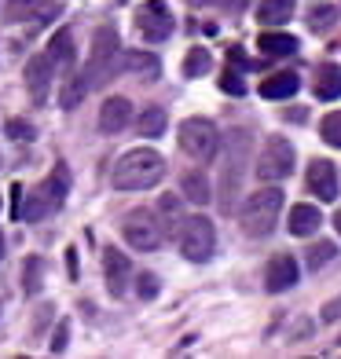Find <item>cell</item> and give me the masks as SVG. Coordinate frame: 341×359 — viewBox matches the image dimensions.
<instances>
[{
	"label": "cell",
	"mask_w": 341,
	"mask_h": 359,
	"mask_svg": "<svg viewBox=\"0 0 341 359\" xmlns=\"http://www.w3.org/2000/svg\"><path fill=\"white\" fill-rule=\"evenodd\" d=\"M161 176H166V158H161L158 151H151V147H136V151L121 154L114 172H110L118 191H147Z\"/></svg>",
	"instance_id": "1"
},
{
	"label": "cell",
	"mask_w": 341,
	"mask_h": 359,
	"mask_svg": "<svg viewBox=\"0 0 341 359\" xmlns=\"http://www.w3.org/2000/svg\"><path fill=\"white\" fill-rule=\"evenodd\" d=\"M246 158H250V133L235 128L227 136V151H224V169H220V184H217V202L220 213H232L235 198L242 191V172H246Z\"/></svg>",
	"instance_id": "2"
},
{
	"label": "cell",
	"mask_w": 341,
	"mask_h": 359,
	"mask_svg": "<svg viewBox=\"0 0 341 359\" xmlns=\"http://www.w3.org/2000/svg\"><path fill=\"white\" fill-rule=\"evenodd\" d=\"M279 213H283V191L279 187H261L253 191L246 205H242V231L250 238H268L279 224Z\"/></svg>",
	"instance_id": "3"
},
{
	"label": "cell",
	"mask_w": 341,
	"mask_h": 359,
	"mask_svg": "<svg viewBox=\"0 0 341 359\" xmlns=\"http://www.w3.org/2000/svg\"><path fill=\"white\" fill-rule=\"evenodd\" d=\"M121 70V52H118V34H114L110 26H103L100 34H95L92 41V59H88V85H107V81H114V74Z\"/></svg>",
	"instance_id": "4"
},
{
	"label": "cell",
	"mask_w": 341,
	"mask_h": 359,
	"mask_svg": "<svg viewBox=\"0 0 341 359\" xmlns=\"http://www.w3.org/2000/svg\"><path fill=\"white\" fill-rule=\"evenodd\" d=\"M294 143H290L286 136H268L261 154H257V176L265 180V184H279V180H286L290 172H294Z\"/></svg>",
	"instance_id": "5"
},
{
	"label": "cell",
	"mask_w": 341,
	"mask_h": 359,
	"mask_svg": "<svg viewBox=\"0 0 341 359\" xmlns=\"http://www.w3.org/2000/svg\"><path fill=\"white\" fill-rule=\"evenodd\" d=\"M176 238H180V253L187 260H194V264L209 260L213 250H217V231H213V224H209L206 217H184Z\"/></svg>",
	"instance_id": "6"
},
{
	"label": "cell",
	"mask_w": 341,
	"mask_h": 359,
	"mask_svg": "<svg viewBox=\"0 0 341 359\" xmlns=\"http://www.w3.org/2000/svg\"><path fill=\"white\" fill-rule=\"evenodd\" d=\"M217 143H220V133L209 118H187L180 125V151L194 161H209L217 154Z\"/></svg>",
	"instance_id": "7"
},
{
	"label": "cell",
	"mask_w": 341,
	"mask_h": 359,
	"mask_svg": "<svg viewBox=\"0 0 341 359\" xmlns=\"http://www.w3.org/2000/svg\"><path fill=\"white\" fill-rule=\"evenodd\" d=\"M67 194H70V172H67V165H55L52 176H48L44 184L37 187L34 205L26 209V217H29V220H41V217H48V213H55V209L67 202Z\"/></svg>",
	"instance_id": "8"
},
{
	"label": "cell",
	"mask_w": 341,
	"mask_h": 359,
	"mask_svg": "<svg viewBox=\"0 0 341 359\" xmlns=\"http://www.w3.org/2000/svg\"><path fill=\"white\" fill-rule=\"evenodd\" d=\"M121 235L128 238V246L140 250V253L161 246V227H158V217L151 213V209H133L121 224Z\"/></svg>",
	"instance_id": "9"
},
{
	"label": "cell",
	"mask_w": 341,
	"mask_h": 359,
	"mask_svg": "<svg viewBox=\"0 0 341 359\" xmlns=\"http://www.w3.org/2000/svg\"><path fill=\"white\" fill-rule=\"evenodd\" d=\"M136 29L147 41H166L173 34V11L166 0H147V4H140L136 11Z\"/></svg>",
	"instance_id": "10"
},
{
	"label": "cell",
	"mask_w": 341,
	"mask_h": 359,
	"mask_svg": "<svg viewBox=\"0 0 341 359\" xmlns=\"http://www.w3.org/2000/svg\"><path fill=\"white\" fill-rule=\"evenodd\" d=\"M8 22H48L59 15L55 0H8Z\"/></svg>",
	"instance_id": "11"
},
{
	"label": "cell",
	"mask_w": 341,
	"mask_h": 359,
	"mask_svg": "<svg viewBox=\"0 0 341 359\" xmlns=\"http://www.w3.org/2000/svg\"><path fill=\"white\" fill-rule=\"evenodd\" d=\"M297 275H301L297 260L290 257V253H279V257L268 260L265 286H268V293H283V290H290V286H297Z\"/></svg>",
	"instance_id": "12"
},
{
	"label": "cell",
	"mask_w": 341,
	"mask_h": 359,
	"mask_svg": "<svg viewBox=\"0 0 341 359\" xmlns=\"http://www.w3.org/2000/svg\"><path fill=\"white\" fill-rule=\"evenodd\" d=\"M308 191H312L319 202H334V198H337V172H334V161L316 158L312 165H308Z\"/></svg>",
	"instance_id": "13"
},
{
	"label": "cell",
	"mask_w": 341,
	"mask_h": 359,
	"mask_svg": "<svg viewBox=\"0 0 341 359\" xmlns=\"http://www.w3.org/2000/svg\"><path fill=\"white\" fill-rule=\"evenodd\" d=\"M103 271H107V290L110 297H121L125 286H128V257L118 253L114 246L103 250Z\"/></svg>",
	"instance_id": "14"
},
{
	"label": "cell",
	"mask_w": 341,
	"mask_h": 359,
	"mask_svg": "<svg viewBox=\"0 0 341 359\" xmlns=\"http://www.w3.org/2000/svg\"><path fill=\"white\" fill-rule=\"evenodd\" d=\"M128 118H133V103L121 100V95H114V100H107L100 107V133H107V136L121 133V128L128 125Z\"/></svg>",
	"instance_id": "15"
},
{
	"label": "cell",
	"mask_w": 341,
	"mask_h": 359,
	"mask_svg": "<svg viewBox=\"0 0 341 359\" xmlns=\"http://www.w3.org/2000/svg\"><path fill=\"white\" fill-rule=\"evenodd\" d=\"M48 81H52V62H48V55H34L26 62V88L34 95V103H44Z\"/></svg>",
	"instance_id": "16"
},
{
	"label": "cell",
	"mask_w": 341,
	"mask_h": 359,
	"mask_svg": "<svg viewBox=\"0 0 341 359\" xmlns=\"http://www.w3.org/2000/svg\"><path fill=\"white\" fill-rule=\"evenodd\" d=\"M316 100H323V103L341 100V67L337 62H323L316 70Z\"/></svg>",
	"instance_id": "17"
},
{
	"label": "cell",
	"mask_w": 341,
	"mask_h": 359,
	"mask_svg": "<svg viewBox=\"0 0 341 359\" xmlns=\"http://www.w3.org/2000/svg\"><path fill=\"white\" fill-rule=\"evenodd\" d=\"M301 88V77L297 74H290V70H279V74H272L261 81V95L265 100H290Z\"/></svg>",
	"instance_id": "18"
},
{
	"label": "cell",
	"mask_w": 341,
	"mask_h": 359,
	"mask_svg": "<svg viewBox=\"0 0 341 359\" xmlns=\"http://www.w3.org/2000/svg\"><path fill=\"white\" fill-rule=\"evenodd\" d=\"M319 224H323V217H319V209L316 205H294L290 209V220H286V227H290V235H316L319 231Z\"/></svg>",
	"instance_id": "19"
},
{
	"label": "cell",
	"mask_w": 341,
	"mask_h": 359,
	"mask_svg": "<svg viewBox=\"0 0 341 359\" xmlns=\"http://www.w3.org/2000/svg\"><path fill=\"white\" fill-rule=\"evenodd\" d=\"M158 227H161V238L166 235H176L180 231V224H184V209H180V198L176 194H166V198L158 202Z\"/></svg>",
	"instance_id": "20"
},
{
	"label": "cell",
	"mask_w": 341,
	"mask_h": 359,
	"mask_svg": "<svg viewBox=\"0 0 341 359\" xmlns=\"http://www.w3.org/2000/svg\"><path fill=\"white\" fill-rule=\"evenodd\" d=\"M48 62H52V67H62V70H70L74 67V34L70 29H59V34L48 41Z\"/></svg>",
	"instance_id": "21"
},
{
	"label": "cell",
	"mask_w": 341,
	"mask_h": 359,
	"mask_svg": "<svg viewBox=\"0 0 341 359\" xmlns=\"http://www.w3.org/2000/svg\"><path fill=\"white\" fill-rule=\"evenodd\" d=\"M290 15H294V0H261V8H257V22L283 26Z\"/></svg>",
	"instance_id": "22"
},
{
	"label": "cell",
	"mask_w": 341,
	"mask_h": 359,
	"mask_svg": "<svg viewBox=\"0 0 341 359\" xmlns=\"http://www.w3.org/2000/svg\"><path fill=\"white\" fill-rule=\"evenodd\" d=\"M257 48H261L265 55H294L301 44H297V37H290V34H272L268 29V34L257 37Z\"/></svg>",
	"instance_id": "23"
},
{
	"label": "cell",
	"mask_w": 341,
	"mask_h": 359,
	"mask_svg": "<svg viewBox=\"0 0 341 359\" xmlns=\"http://www.w3.org/2000/svg\"><path fill=\"white\" fill-rule=\"evenodd\" d=\"M180 187H184V194H187V202H194V205H206L209 198H213V191H209V180H206V176H202L199 169L184 172Z\"/></svg>",
	"instance_id": "24"
},
{
	"label": "cell",
	"mask_w": 341,
	"mask_h": 359,
	"mask_svg": "<svg viewBox=\"0 0 341 359\" xmlns=\"http://www.w3.org/2000/svg\"><path fill=\"white\" fill-rule=\"evenodd\" d=\"M121 70H133V74H143V77H158L161 62L151 52H128V55H121Z\"/></svg>",
	"instance_id": "25"
},
{
	"label": "cell",
	"mask_w": 341,
	"mask_h": 359,
	"mask_svg": "<svg viewBox=\"0 0 341 359\" xmlns=\"http://www.w3.org/2000/svg\"><path fill=\"white\" fill-rule=\"evenodd\" d=\"M334 26H337V8L334 4H316L308 11V29H312V34H330Z\"/></svg>",
	"instance_id": "26"
},
{
	"label": "cell",
	"mask_w": 341,
	"mask_h": 359,
	"mask_svg": "<svg viewBox=\"0 0 341 359\" xmlns=\"http://www.w3.org/2000/svg\"><path fill=\"white\" fill-rule=\"evenodd\" d=\"M88 88H92V85H88V77H85V74H74V77L67 81V85H62V95H59V103L67 107V110H74V107H77V103H81V100H85V95H88Z\"/></svg>",
	"instance_id": "27"
},
{
	"label": "cell",
	"mask_w": 341,
	"mask_h": 359,
	"mask_svg": "<svg viewBox=\"0 0 341 359\" xmlns=\"http://www.w3.org/2000/svg\"><path fill=\"white\" fill-rule=\"evenodd\" d=\"M166 110H161V107H147V110H143L140 114V121H136V128H140V136H161V133H166Z\"/></svg>",
	"instance_id": "28"
},
{
	"label": "cell",
	"mask_w": 341,
	"mask_h": 359,
	"mask_svg": "<svg viewBox=\"0 0 341 359\" xmlns=\"http://www.w3.org/2000/svg\"><path fill=\"white\" fill-rule=\"evenodd\" d=\"M334 257H337V246H334V242H316V246L305 250V260H308V268H312V271H319L323 264H330Z\"/></svg>",
	"instance_id": "29"
},
{
	"label": "cell",
	"mask_w": 341,
	"mask_h": 359,
	"mask_svg": "<svg viewBox=\"0 0 341 359\" xmlns=\"http://www.w3.org/2000/svg\"><path fill=\"white\" fill-rule=\"evenodd\" d=\"M209 67H213V59H209L206 48H191L187 59H184V77H202Z\"/></svg>",
	"instance_id": "30"
},
{
	"label": "cell",
	"mask_w": 341,
	"mask_h": 359,
	"mask_svg": "<svg viewBox=\"0 0 341 359\" xmlns=\"http://www.w3.org/2000/svg\"><path fill=\"white\" fill-rule=\"evenodd\" d=\"M319 136L327 140L330 147H337V151H341V110H334V114H327V118H323Z\"/></svg>",
	"instance_id": "31"
},
{
	"label": "cell",
	"mask_w": 341,
	"mask_h": 359,
	"mask_svg": "<svg viewBox=\"0 0 341 359\" xmlns=\"http://www.w3.org/2000/svg\"><path fill=\"white\" fill-rule=\"evenodd\" d=\"M220 88H224L227 95H246V81L239 77V70H232V67H227V70L220 74Z\"/></svg>",
	"instance_id": "32"
},
{
	"label": "cell",
	"mask_w": 341,
	"mask_h": 359,
	"mask_svg": "<svg viewBox=\"0 0 341 359\" xmlns=\"http://www.w3.org/2000/svg\"><path fill=\"white\" fill-rule=\"evenodd\" d=\"M37 286H41V260L29 257L26 260V293H37Z\"/></svg>",
	"instance_id": "33"
},
{
	"label": "cell",
	"mask_w": 341,
	"mask_h": 359,
	"mask_svg": "<svg viewBox=\"0 0 341 359\" xmlns=\"http://www.w3.org/2000/svg\"><path fill=\"white\" fill-rule=\"evenodd\" d=\"M8 136H15V140H34V125H29V121H22V118H11L8 121Z\"/></svg>",
	"instance_id": "34"
},
{
	"label": "cell",
	"mask_w": 341,
	"mask_h": 359,
	"mask_svg": "<svg viewBox=\"0 0 341 359\" xmlns=\"http://www.w3.org/2000/svg\"><path fill=\"white\" fill-rule=\"evenodd\" d=\"M136 290H140L143 301H151L154 293H158V279H154V275H140V286H136Z\"/></svg>",
	"instance_id": "35"
},
{
	"label": "cell",
	"mask_w": 341,
	"mask_h": 359,
	"mask_svg": "<svg viewBox=\"0 0 341 359\" xmlns=\"http://www.w3.org/2000/svg\"><path fill=\"white\" fill-rule=\"evenodd\" d=\"M67 337H70V323H59V326H55V337H52V352L67 348Z\"/></svg>",
	"instance_id": "36"
},
{
	"label": "cell",
	"mask_w": 341,
	"mask_h": 359,
	"mask_svg": "<svg viewBox=\"0 0 341 359\" xmlns=\"http://www.w3.org/2000/svg\"><path fill=\"white\" fill-rule=\"evenodd\" d=\"M227 62H235V67H250V59H246V52H242L239 44L227 48Z\"/></svg>",
	"instance_id": "37"
},
{
	"label": "cell",
	"mask_w": 341,
	"mask_h": 359,
	"mask_svg": "<svg viewBox=\"0 0 341 359\" xmlns=\"http://www.w3.org/2000/svg\"><path fill=\"white\" fill-rule=\"evenodd\" d=\"M337 316H341V297H337V301H330L327 308H323V323H334Z\"/></svg>",
	"instance_id": "38"
},
{
	"label": "cell",
	"mask_w": 341,
	"mask_h": 359,
	"mask_svg": "<svg viewBox=\"0 0 341 359\" xmlns=\"http://www.w3.org/2000/svg\"><path fill=\"white\" fill-rule=\"evenodd\" d=\"M19 194H22V184H11V217H19Z\"/></svg>",
	"instance_id": "39"
},
{
	"label": "cell",
	"mask_w": 341,
	"mask_h": 359,
	"mask_svg": "<svg viewBox=\"0 0 341 359\" xmlns=\"http://www.w3.org/2000/svg\"><path fill=\"white\" fill-rule=\"evenodd\" d=\"M220 4H224L227 11H235V15H239V11H246V4H250V0H220Z\"/></svg>",
	"instance_id": "40"
},
{
	"label": "cell",
	"mask_w": 341,
	"mask_h": 359,
	"mask_svg": "<svg viewBox=\"0 0 341 359\" xmlns=\"http://www.w3.org/2000/svg\"><path fill=\"white\" fill-rule=\"evenodd\" d=\"M67 268H70V275H77V253L74 250L67 253Z\"/></svg>",
	"instance_id": "41"
},
{
	"label": "cell",
	"mask_w": 341,
	"mask_h": 359,
	"mask_svg": "<svg viewBox=\"0 0 341 359\" xmlns=\"http://www.w3.org/2000/svg\"><path fill=\"white\" fill-rule=\"evenodd\" d=\"M334 227H337V235H341V209H337V213H334Z\"/></svg>",
	"instance_id": "42"
},
{
	"label": "cell",
	"mask_w": 341,
	"mask_h": 359,
	"mask_svg": "<svg viewBox=\"0 0 341 359\" xmlns=\"http://www.w3.org/2000/svg\"><path fill=\"white\" fill-rule=\"evenodd\" d=\"M187 4H194V8H199V4H209V0H187Z\"/></svg>",
	"instance_id": "43"
},
{
	"label": "cell",
	"mask_w": 341,
	"mask_h": 359,
	"mask_svg": "<svg viewBox=\"0 0 341 359\" xmlns=\"http://www.w3.org/2000/svg\"><path fill=\"white\" fill-rule=\"evenodd\" d=\"M0 257H4V235H0Z\"/></svg>",
	"instance_id": "44"
},
{
	"label": "cell",
	"mask_w": 341,
	"mask_h": 359,
	"mask_svg": "<svg viewBox=\"0 0 341 359\" xmlns=\"http://www.w3.org/2000/svg\"><path fill=\"white\" fill-rule=\"evenodd\" d=\"M118 4H125V0H118Z\"/></svg>",
	"instance_id": "45"
},
{
	"label": "cell",
	"mask_w": 341,
	"mask_h": 359,
	"mask_svg": "<svg viewBox=\"0 0 341 359\" xmlns=\"http://www.w3.org/2000/svg\"><path fill=\"white\" fill-rule=\"evenodd\" d=\"M0 205H4V202H0Z\"/></svg>",
	"instance_id": "46"
}]
</instances>
